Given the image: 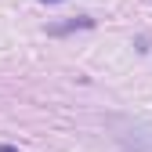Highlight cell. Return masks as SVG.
<instances>
[{"mask_svg": "<svg viewBox=\"0 0 152 152\" xmlns=\"http://www.w3.org/2000/svg\"><path fill=\"white\" fill-rule=\"evenodd\" d=\"M116 138L123 141V148H127V152H145V148H141V141H152V123H134V127L120 130Z\"/></svg>", "mask_w": 152, "mask_h": 152, "instance_id": "obj_1", "label": "cell"}, {"mask_svg": "<svg viewBox=\"0 0 152 152\" xmlns=\"http://www.w3.org/2000/svg\"><path fill=\"white\" fill-rule=\"evenodd\" d=\"M47 4H58V0H47Z\"/></svg>", "mask_w": 152, "mask_h": 152, "instance_id": "obj_2", "label": "cell"}]
</instances>
